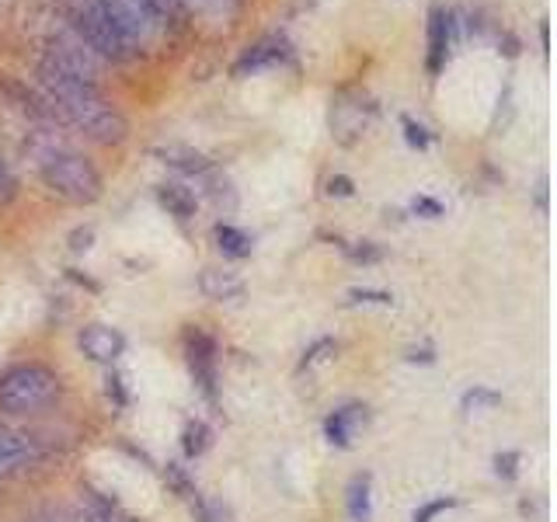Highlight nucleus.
Listing matches in <instances>:
<instances>
[{
    "mask_svg": "<svg viewBox=\"0 0 557 522\" xmlns=\"http://www.w3.org/2000/svg\"><path fill=\"white\" fill-rule=\"evenodd\" d=\"M25 101L39 119L52 122V126L60 122V126L77 129L91 144L112 147L129 136L126 115L98 91V84L70 74V70L42 57H39V70H35V87Z\"/></svg>",
    "mask_w": 557,
    "mask_h": 522,
    "instance_id": "1",
    "label": "nucleus"
},
{
    "mask_svg": "<svg viewBox=\"0 0 557 522\" xmlns=\"http://www.w3.org/2000/svg\"><path fill=\"white\" fill-rule=\"evenodd\" d=\"M35 167H39L42 185L66 206H95L104 191L101 171L70 147L46 144L35 150Z\"/></svg>",
    "mask_w": 557,
    "mask_h": 522,
    "instance_id": "2",
    "label": "nucleus"
},
{
    "mask_svg": "<svg viewBox=\"0 0 557 522\" xmlns=\"http://www.w3.org/2000/svg\"><path fill=\"white\" fill-rule=\"evenodd\" d=\"M101 11L129 57L139 49H153L174 28H182L171 0H101Z\"/></svg>",
    "mask_w": 557,
    "mask_h": 522,
    "instance_id": "3",
    "label": "nucleus"
},
{
    "mask_svg": "<svg viewBox=\"0 0 557 522\" xmlns=\"http://www.w3.org/2000/svg\"><path fill=\"white\" fill-rule=\"evenodd\" d=\"M60 394V373L42 362H22L0 373V411L4 414H39L57 405Z\"/></svg>",
    "mask_w": 557,
    "mask_h": 522,
    "instance_id": "4",
    "label": "nucleus"
},
{
    "mask_svg": "<svg viewBox=\"0 0 557 522\" xmlns=\"http://www.w3.org/2000/svg\"><path fill=\"white\" fill-rule=\"evenodd\" d=\"M57 11L63 22L74 28L81 39L87 42V49L101 60H129V52L122 49L119 35L112 32L109 17L101 11V0H57Z\"/></svg>",
    "mask_w": 557,
    "mask_h": 522,
    "instance_id": "5",
    "label": "nucleus"
},
{
    "mask_svg": "<svg viewBox=\"0 0 557 522\" xmlns=\"http://www.w3.org/2000/svg\"><path fill=\"white\" fill-rule=\"evenodd\" d=\"M178 25L202 39H226L244 14V0H171Z\"/></svg>",
    "mask_w": 557,
    "mask_h": 522,
    "instance_id": "6",
    "label": "nucleus"
},
{
    "mask_svg": "<svg viewBox=\"0 0 557 522\" xmlns=\"http://www.w3.org/2000/svg\"><path fill=\"white\" fill-rule=\"evenodd\" d=\"M373 119H376V104L362 87H342V91L331 98V136H335L342 147H356L366 136V129L373 126Z\"/></svg>",
    "mask_w": 557,
    "mask_h": 522,
    "instance_id": "7",
    "label": "nucleus"
},
{
    "mask_svg": "<svg viewBox=\"0 0 557 522\" xmlns=\"http://www.w3.org/2000/svg\"><path fill=\"white\" fill-rule=\"evenodd\" d=\"M185 359L191 380H196L199 394L209 400V405H220V390H216V341L213 335H206L202 327H188L185 331Z\"/></svg>",
    "mask_w": 557,
    "mask_h": 522,
    "instance_id": "8",
    "label": "nucleus"
},
{
    "mask_svg": "<svg viewBox=\"0 0 557 522\" xmlns=\"http://www.w3.org/2000/svg\"><path fill=\"white\" fill-rule=\"evenodd\" d=\"M463 39V28H460V14L453 8H443L435 4L429 11V74L440 77L449 57H453V46H457Z\"/></svg>",
    "mask_w": 557,
    "mask_h": 522,
    "instance_id": "9",
    "label": "nucleus"
},
{
    "mask_svg": "<svg viewBox=\"0 0 557 522\" xmlns=\"http://www.w3.org/2000/svg\"><path fill=\"white\" fill-rule=\"evenodd\" d=\"M293 60V42L286 35H265L261 42H255L251 49H244L231 74L234 77H255L261 70H272V66H283Z\"/></svg>",
    "mask_w": 557,
    "mask_h": 522,
    "instance_id": "10",
    "label": "nucleus"
},
{
    "mask_svg": "<svg viewBox=\"0 0 557 522\" xmlns=\"http://www.w3.org/2000/svg\"><path fill=\"white\" fill-rule=\"evenodd\" d=\"M77 345L91 362L112 365L122 352H126V335H122L119 327H109V324H87V327H81Z\"/></svg>",
    "mask_w": 557,
    "mask_h": 522,
    "instance_id": "11",
    "label": "nucleus"
},
{
    "mask_svg": "<svg viewBox=\"0 0 557 522\" xmlns=\"http://www.w3.org/2000/svg\"><path fill=\"white\" fill-rule=\"evenodd\" d=\"M153 157H161V164H168L171 171H178L182 178H196V182H206L209 174H213V161H209L206 153L191 150V147H182V144H168V147H157Z\"/></svg>",
    "mask_w": 557,
    "mask_h": 522,
    "instance_id": "12",
    "label": "nucleus"
},
{
    "mask_svg": "<svg viewBox=\"0 0 557 522\" xmlns=\"http://www.w3.org/2000/svg\"><path fill=\"white\" fill-rule=\"evenodd\" d=\"M32 460H35V443L28 435L0 425V481L14 477L17 470H25Z\"/></svg>",
    "mask_w": 557,
    "mask_h": 522,
    "instance_id": "13",
    "label": "nucleus"
},
{
    "mask_svg": "<svg viewBox=\"0 0 557 522\" xmlns=\"http://www.w3.org/2000/svg\"><path fill=\"white\" fill-rule=\"evenodd\" d=\"M74 522H136L119 501L104 498L91 487H84L81 498H77V509H74Z\"/></svg>",
    "mask_w": 557,
    "mask_h": 522,
    "instance_id": "14",
    "label": "nucleus"
},
{
    "mask_svg": "<svg viewBox=\"0 0 557 522\" xmlns=\"http://www.w3.org/2000/svg\"><path fill=\"white\" fill-rule=\"evenodd\" d=\"M370 422V414H366L362 405H345L338 408L335 414H327V422H324V435H327V443L331 446H338V449H348L356 439V432Z\"/></svg>",
    "mask_w": 557,
    "mask_h": 522,
    "instance_id": "15",
    "label": "nucleus"
},
{
    "mask_svg": "<svg viewBox=\"0 0 557 522\" xmlns=\"http://www.w3.org/2000/svg\"><path fill=\"white\" fill-rule=\"evenodd\" d=\"M199 289L206 300H216V303H226V300H240L244 296V278L231 269H202L199 272Z\"/></svg>",
    "mask_w": 557,
    "mask_h": 522,
    "instance_id": "16",
    "label": "nucleus"
},
{
    "mask_svg": "<svg viewBox=\"0 0 557 522\" xmlns=\"http://www.w3.org/2000/svg\"><path fill=\"white\" fill-rule=\"evenodd\" d=\"M157 202L168 209V216H174L178 223H188L199 213V196L191 191L185 182H164L157 185Z\"/></svg>",
    "mask_w": 557,
    "mask_h": 522,
    "instance_id": "17",
    "label": "nucleus"
},
{
    "mask_svg": "<svg viewBox=\"0 0 557 522\" xmlns=\"http://www.w3.org/2000/svg\"><path fill=\"white\" fill-rule=\"evenodd\" d=\"M213 237H216V248H220V254L223 258H234V261H240V258H248L251 254V237L240 231V226H234V223H216V231H213Z\"/></svg>",
    "mask_w": 557,
    "mask_h": 522,
    "instance_id": "18",
    "label": "nucleus"
},
{
    "mask_svg": "<svg viewBox=\"0 0 557 522\" xmlns=\"http://www.w3.org/2000/svg\"><path fill=\"white\" fill-rule=\"evenodd\" d=\"M373 481L370 474H359L352 477V484H348V515H352V522H370L373 519Z\"/></svg>",
    "mask_w": 557,
    "mask_h": 522,
    "instance_id": "19",
    "label": "nucleus"
},
{
    "mask_svg": "<svg viewBox=\"0 0 557 522\" xmlns=\"http://www.w3.org/2000/svg\"><path fill=\"white\" fill-rule=\"evenodd\" d=\"M209 439H213V432H209V425L202 422V418H191V422H185L182 428V449L188 460L202 457V452L209 449Z\"/></svg>",
    "mask_w": 557,
    "mask_h": 522,
    "instance_id": "20",
    "label": "nucleus"
},
{
    "mask_svg": "<svg viewBox=\"0 0 557 522\" xmlns=\"http://www.w3.org/2000/svg\"><path fill=\"white\" fill-rule=\"evenodd\" d=\"M188 505H191V512H196V522H234L231 509H226L220 498H206L196 492L188 498Z\"/></svg>",
    "mask_w": 557,
    "mask_h": 522,
    "instance_id": "21",
    "label": "nucleus"
},
{
    "mask_svg": "<svg viewBox=\"0 0 557 522\" xmlns=\"http://www.w3.org/2000/svg\"><path fill=\"white\" fill-rule=\"evenodd\" d=\"M400 129H405L408 147H414V150H429L432 147V133L422 126V122H414L411 115H400Z\"/></svg>",
    "mask_w": 557,
    "mask_h": 522,
    "instance_id": "22",
    "label": "nucleus"
},
{
    "mask_svg": "<svg viewBox=\"0 0 557 522\" xmlns=\"http://www.w3.org/2000/svg\"><path fill=\"white\" fill-rule=\"evenodd\" d=\"M164 481H168L182 498H191V495L199 492V487L191 484V477L185 474V467H182V463H168V467H164Z\"/></svg>",
    "mask_w": 557,
    "mask_h": 522,
    "instance_id": "23",
    "label": "nucleus"
},
{
    "mask_svg": "<svg viewBox=\"0 0 557 522\" xmlns=\"http://www.w3.org/2000/svg\"><path fill=\"white\" fill-rule=\"evenodd\" d=\"M453 505H457V498H432V501L422 505V509H414L411 522H432L435 515H443L446 509H453Z\"/></svg>",
    "mask_w": 557,
    "mask_h": 522,
    "instance_id": "24",
    "label": "nucleus"
},
{
    "mask_svg": "<svg viewBox=\"0 0 557 522\" xmlns=\"http://www.w3.org/2000/svg\"><path fill=\"white\" fill-rule=\"evenodd\" d=\"M481 405L495 408V405H502V397H498L495 390H481V387H478V390H467V394H463V408H467V411H470V408L478 411Z\"/></svg>",
    "mask_w": 557,
    "mask_h": 522,
    "instance_id": "25",
    "label": "nucleus"
},
{
    "mask_svg": "<svg viewBox=\"0 0 557 522\" xmlns=\"http://www.w3.org/2000/svg\"><path fill=\"white\" fill-rule=\"evenodd\" d=\"M342 248H345V254L352 258V261H380L383 258V251L373 248L370 240H362V248H352V244H342Z\"/></svg>",
    "mask_w": 557,
    "mask_h": 522,
    "instance_id": "26",
    "label": "nucleus"
},
{
    "mask_svg": "<svg viewBox=\"0 0 557 522\" xmlns=\"http://www.w3.org/2000/svg\"><path fill=\"white\" fill-rule=\"evenodd\" d=\"M411 209L418 216H429V220H440L443 216V202H435V199H429V196H418L414 202H411Z\"/></svg>",
    "mask_w": 557,
    "mask_h": 522,
    "instance_id": "27",
    "label": "nucleus"
},
{
    "mask_svg": "<svg viewBox=\"0 0 557 522\" xmlns=\"http://www.w3.org/2000/svg\"><path fill=\"white\" fill-rule=\"evenodd\" d=\"M352 300L356 303H380V307H391L394 296L391 293H376V289H352Z\"/></svg>",
    "mask_w": 557,
    "mask_h": 522,
    "instance_id": "28",
    "label": "nucleus"
},
{
    "mask_svg": "<svg viewBox=\"0 0 557 522\" xmlns=\"http://www.w3.org/2000/svg\"><path fill=\"white\" fill-rule=\"evenodd\" d=\"M516 463H519V452H498V457H495V470H498V477L512 481V477H516Z\"/></svg>",
    "mask_w": 557,
    "mask_h": 522,
    "instance_id": "29",
    "label": "nucleus"
},
{
    "mask_svg": "<svg viewBox=\"0 0 557 522\" xmlns=\"http://www.w3.org/2000/svg\"><path fill=\"white\" fill-rule=\"evenodd\" d=\"M327 196H352V182L345 178V174H335V178L327 182Z\"/></svg>",
    "mask_w": 557,
    "mask_h": 522,
    "instance_id": "30",
    "label": "nucleus"
},
{
    "mask_svg": "<svg viewBox=\"0 0 557 522\" xmlns=\"http://www.w3.org/2000/svg\"><path fill=\"white\" fill-rule=\"evenodd\" d=\"M112 394H115V405H119V408H126V400H129V397H126V390H122V376H119V373H109V397H112Z\"/></svg>",
    "mask_w": 557,
    "mask_h": 522,
    "instance_id": "31",
    "label": "nucleus"
},
{
    "mask_svg": "<svg viewBox=\"0 0 557 522\" xmlns=\"http://www.w3.org/2000/svg\"><path fill=\"white\" fill-rule=\"evenodd\" d=\"M91 240H95V231L87 226V231H77V234H74V244H70V248H74V251L81 254V251L91 248Z\"/></svg>",
    "mask_w": 557,
    "mask_h": 522,
    "instance_id": "32",
    "label": "nucleus"
},
{
    "mask_svg": "<svg viewBox=\"0 0 557 522\" xmlns=\"http://www.w3.org/2000/svg\"><path fill=\"white\" fill-rule=\"evenodd\" d=\"M11 191H14V178H11V171L0 164V202L11 199Z\"/></svg>",
    "mask_w": 557,
    "mask_h": 522,
    "instance_id": "33",
    "label": "nucleus"
}]
</instances>
